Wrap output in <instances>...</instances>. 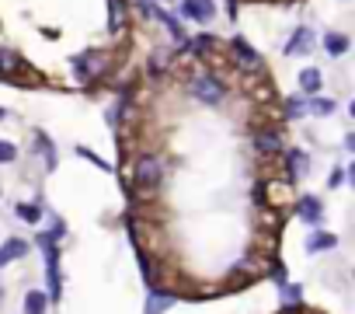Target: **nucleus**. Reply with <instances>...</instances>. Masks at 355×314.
Masks as SVG:
<instances>
[{
  "mask_svg": "<svg viewBox=\"0 0 355 314\" xmlns=\"http://www.w3.org/2000/svg\"><path fill=\"white\" fill-rule=\"evenodd\" d=\"M49 293L46 290H28L25 293V314H49Z\"/></svg>",
  "mask_w": 355,
  "mask_h": 314,
  "instance_id": "obj_10",
  "label": "nucleus"
},
{
  "mask_svg": "<svg viewBox=\"0 0 355 314\" xmlns=\"http://www.w3.org/2000/svg\"><path fill=\"white\" fill-rule=\"evenodd\" d=\"M341 182H345V168H334V175L327 179V185H331V189H338Z\"/></svg>",
  "mask_w": 355,
  "mask_h": 314,
  "instance_id": "obj_28",
  "label": "nucleus"
},
{
  "mask_svg": "<svg viewBox=\"0 0 355 314\" xmlns=\"http://www.w3.org/2000/svg\"><path fill=\"white\" fill-rule=\"evenodd\" d=\"M15 70H21V56L18 53H11V49H0V74H15Z\"/></svg>",
  "mask_w": 355,
  "mask_h": 314,
  "instance_id": "obj_18",
  "label": "nucleus"
},
{
  "mask_svg": "<svg viewBox=\"0 0 355 314\" xmlns=\"http://www.w3.org/2000/svg\"><path fill=\"white\" fill-rule=\"evenodd\" d=\"M230 49H234V56L241 60V67H244V70H251V74H258V70H261V56H258V53H254V49H251V46L241 39V35H234Z\"/></svg>",
  "mask_w": 355,
  "mask_h": 314,
  "instance_id": "obj_7",
  "label": "nucleus"
},
{
  "mask_svg": "<svg viewBox=\"0 0 355 314\" xmlns=\"http://www.w3.org/2000/svg\"><path fill=\"white\" fill-rule=\"evenodd\" d=\"M254 147H258L261 154H279V150H282V136L272 133V129H258V133H254Z\"/></svg>",
  "mask_w": 355,
  "mask_h": 314,
  "instance_id": "obj_12",
  "label": "nucleus"
},
{
  "mask_svg": "<svg viewBox=\"0 0 355 314\" xmlns=\"http://www.w3.org/2000/svg\"><path fill=\"white\" fill-rule=\"evenodd\" d=\"M15 217L25 220V224H39V220H42V206H35V203H18V206H15Z\"/></svg>",
  "mask_w": 355,
  "mask_h": 314,
  "instance_id": "obj_17",
  "label": "nucleus"
},
{
  "mask_svg": "<svg viewBox=\"0 0 355 314\" xmlns=\"http://www.w3.org/2000/svg\"><path fill=\"white\" fill-rule=\"evenodd\" d=\"M171 304H174V297H171V293L150 290V297H146V314H164V311H167Z\"/></svg>",
  "mask_w": 355,
  "mask_h": 314,
  "instance_id": "obj_15",
  "label": "nucleus"
},
{
  "mask_svg": "<svg viewBox=\"0 0 355 314\" xmlns=\"http://www.w3.org/2000/svg\"><path fill=\"white\" fill-rule=\"evenodd\" d=\"M310 49H313V32L310 28H296L293 39H289V46H286V53L289 56H306Z\"/></svg>",
  "mask_w": 355,
  "mask_h": 314,
  "instance_id": "obj_9",
  "label": "nucleus"
},
{
  "mask_svg": "<svg viewBox=\"0 0 355 314\" xmlns=\"http://www.w3.org/2000/svg\"><path fill=\"white\" fill-rule=\"evenodd\" d=\"M306 112H313V115H331V112H334V101H331V98H317V94H313V101L306 105Z\"/></svg>",
  "mask_w": 355,
  "mask_h": 314,
  "instance_id": "obj_22",
  "label": "nucleus"
},
{
  "mask_svg": "<svg viewBox=\"0 0 355 314\" xmlns=\"http://www.w3.org/2000/svg\"><path fill=\"white\" fill-rule=\"evenodd\" d=\"M189 94H192L196 101H202V105H220L223 94H227V88H223V81H220L216 74H199V77H192Z\"/></svg>",
  "mask_w": 355,
  "mask_h": 314,
  "instance_id": "obj_3",
  "label": "nucleus"
},
{
  "mask_svg": "<svg viewBox=\"0 0 355 314\" xmlns=\"http://www.w3.org/2000/svg\"><path fill=\"white\" fill-rule=\"evenodd\" d=\"M105 67H108V56L101 49H87V53H80V56L70 60V70H73V81L77 84H91Z\"/></svg>",
  "mask_w": 355,
  "mask_h": 314,
  "instance_id": "obj_1",
  "label": "nucleus"
},
{
  "mask_svg": "<svg viewBox=\"0 0 355 314\" xmlns=\"http://www.w3.org/2000/svg\"><path fill=\"white\" fill-rule=\"evenodd\" d=\"M4 115H8V108H0V119H4Z\"/></svg>",
  "mask_w": 355,
  "mask_h": 314,
  "instance_id": "obj_29",
  "label": "nucleus"
},
{
  "mask_svg": "<svg viewBox=\"0 0 355 314\" xmlns=\"http://www.w3.org/2000/svg\"><path fill=\"white\" fill-rule=\"evenodd\" d=\"M132 182L139 189H157L164 182V161H160V157H153V154H143L139 161H136V168H132Z\"/></svg>",
  "mask_w": 355,
  "mask_h": 314,
  "instance_id": "obj_4",
  "label": "nucleus"
},
{
  "mask_svg": "<svg viewBox=\"0 0 355 314\" xmlns=\"http://www.w3.org/2000/svg\"><path fill=\"white\" fill-rule=\"evenodd\" d=\"M306 115V101H300V98H289L286 101V119L293 122V119H303Z\"/></svg>",
  "mask_w": 355,
  "mask_h": 314,
  "instance_id": "obj_24",
  "label": "nucleus"
},
{
  "mask_svg": "<svg viewBox=\"0 0 355 314\" xmlns=\"http://www.w3.org/2000/svg\"><path fill=\"white\" fill-rule=\"evenodd\" d=\"M178 15H182L185 22H213L216 18V8H213V0H182L178 4Z\"/></svg>",
  "mask_w": 355,
  "mask_h": 314,
  "instance_id": "obj_5",
  "label": "nucleus"
},
{
  "mask_svg": "<svg viewBox=\"0 0 355 314\" xmlns=\"http://www.w3.org/2000/svg\"><path fill=\"white\" fill-rule=\"evenodd\" d=\"M77 154H80V157H87V161H91V165H98V168H105V172H112V165L105 161V157H98V154H91L87 147H77Z\"/></svg>",
  "mask_w": 355,
  "mask_h": 314,
  "instance_id": "obj_27",
  "label": "nucleus"
},
{
  "mask_svg": "<svg viewBox=\"0 0 355 314\" xmlns=\"http://www.w3.org/2000/svg\"><path fill=\"white\" fill-rule=\"evenodd\" d=\"M15 157H18V147L8 143V140H0V165H11Z\"/></svg>",
  "mask_w": 355,
  "mask_h": 314,
  "instance_id": "obj_25",
  "label": "nucleus"
},
{
  "mask_svg": "<svg viewBox=\"0 0 355 314\" xmlns=\"http://www.w3.org/2000/svg\"><path fill=\"white\" fill-rule=\"evenodd\" d=\"M324 49H327L331 56H345V53H348V35L327 32V35H324Z\"/></svg>",
  "mask_w": 355,
  "mask_h": 314,
  "instance_id": "obj_16",
  "label": "nucleus"
},
{
  "mask_svg": "<svg viewBox=\"0 0 355 314\" xmlns=\"http://www.w3.org/2000/svg\"><path fill=\"white\" fill-rule=\"evenodd\" d=\"M327 248H334V234H310L306 251H327Z\"/></svg>",
  "mask_w": 355,
  "mask_h": 314,
  "instance_id": "obj_21",
  "label": "nucleus"
},
{
  "mask_svg": "<svg viewBox=\"0 0 355 314\" xmlns=\"http://www.w3.org/2000/svg\"><path fill=\"white\" fill-rule=\"evenodd\" d=\"M286 172H289V179H306V172H310V157H306V150L293 147V150L286 154Z\"/></svg>",
  "mask_w": 355,
  "mask_h": 314,
  "instance_id": "obj_8",
  "label": "nucleus"
},
{
  "mask_svg": "<svg viewBox=\"0 0 355 314\" xmlns=\"http://www.w3.org/2000/svg\"><path fill=\"white\" fill-rule=\"evenodd\" d=\"M25 255H28V241H25V238H8L4 245H0V269L15 265V262L25 258Z\"/></svg>",
  "mask_w": 355,
  "mask_h": 314,
  "instance_id": "obj_6",
  "label": "nucleus"
},
{
  "mask_svg": "<svg viewBox=\"0 0 355 314\" xmlns=\"http://www.w3.org/2000/svg\"><path fill=\"white\" fill-rule=\"evenodd\" d=\"M185 46V53H192V56H202L206 49H213V35H199V39H192V42H182Z\"/></svg>",
  "mask_w": 355,
  "mask_h": 314,
  "instance_id": "obj_20",
  "label": "nucleus"
},
{
  "mask_svg": "<svg viewBox=\"0 0 355 314\" xmlns=\"http://www.w3.org/2000/svg\"><path fill=\"white\" fill-rule=\"evenodd\" d=\"M300 91L313 98V94L320 91V70H313V67H306V70H300Z\"/></svg>",
  "mask_w": 355,
  "mask_h": 314,
  "instance_id": "obj_14",
  "label": "nucleus"
},
{
  "mask_svg": "<svg viewBox=\"0 0 355 314\" xmlns=\"http://www.w3.org/2000/svg\"><path fill=\"white\" fill-rule=\"evenodd\" d=\"M125 28V0H108V32L122 35Z\"/></svg>",
  "mask_w": 355,
  "mask_h": 314,
  "instance_id": "obj_11",
  "label": "nucleus"
},
{
  "mask_svg": "<svg viewBox=\"0 0 355 314\" xmlns=\"http://www.w3.org/2000/svg\"><path fill=\"white\" fill-rule=\"evenodd\" d=\"M296 213H300V220H306V224H317V220H320V199H317V196H300V203H296Z\"/></svg>",
  "mask_w": 355,
  "mask_h": 314,
  "instance_id": "obj_13",
  "label": "nucleus"
},
{
  "mask_svg": "<svg viewBox=\"0 0 355 314\" xmlns=\"http://www.w3.org/2000/svg\"><path fill=\"white\" fill-rule=\"evenodd\" d=\"M35 140H39V150H42L46 165H49V172H53V168H56V147H53V140H49L46 133H35Z\"/></svg>",
  "mask_w": 355,
  "mask_h": 314,
  "instance_id": "obj_19",
  "label": "nucleus"
},
{
  "mask_svg": "<svg viewBox=\"0 0 355 314\" xmlns=\"http://www.w3.org/2000/svg\"><path fill=\"white\" fill-rule=\"evenodd\" d=\"M132 8H136L143 18H153V15H157V0H132Z\"/></svg>",
  "mask_w": 355,
  "mask_h": 314,
  "instance_id": "obj_26",
  "label": "nucleus"
},
{
  "mask_svg": "<svg viewBox=\"0 0 355 314\" xmlns=\"http://www.w3.org/2000/svg\"><path fill=\"white\" fill-rule=\"evenodd\" d=\"M279 290H282V300H286V304H303V286H296V283H282Z\"/></svg>",
  "mask_w": 355,
  "mask_h": 314,
  "instance_id": "obj_23",
  "label": "nucleus"
},
{
  "mask_svg": "<svg viewBox=\"0 0 355 314\" xmlns=\"http://www.w3.org/2000/svg\"><path fill=\"white\" fill-rule=\"evenodd\" d=\"M39 245H42V251H46V279H49V300H60V293H63V272H60V245L56 241H49L46 234H39Z\"/></svg>",
  "mask_w": 355,
  "mask_h": 314,
  "instance_id": "obj_2",
  "label": "nucleus"
}]
</instances>
